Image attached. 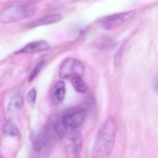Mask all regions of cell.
<instances>
[{"label":"cell","instance_id":"1","mask_svg":"<svg viewBox=\"0 0 158 158\" xmlns=\"http://www.w3.org/2000/svg\"><path fill=\"white\" fill-rule=\"evenodd\" d=\"M117 131V123L109 116L97 131L92 149V158H107L115 145Z\"/></svg>","mask_w":158,"mask_h":158},{"label":"cell","instance_id":"2","mask_svg":"<svg viewBox=\"0 0 158 158\" xmlns=\"http://www.w3.org/2000/svg\"><path fill=\"white\" fill-rule=\"evenodd\" d=\"M37 11V7L32 3L17 4L7 7L0 13V22L9 24L31 17Z\"/></svg>","mask_w":158,"mask_h":158},{"label":"cell","instance_id":"3","mask_svg":"<svg viewBox=\"0 0 158 158\" xmlns=\"http://www.w3.org/2000/svg\"><path fill=\"white\" fill-rule=\"evenodd\" d=\"M66 154L67 158H79L83 145V138L77 129H69L66 135Z\"/></svg>","mask_w":158,"mask_h":158},{"label":"cell","instance_id":"4","mask_svg":"<svg viewBox=\"0 0 158 158\" xmlns=\"http://www.w3.org/2000/svg\"><path fill=\"white\" fill-rule=\"evenodd\" d=\"M85 67L82 62L73 57H68L61 64L59 69V76L61 78L70 77H82L84 75Z\"/></svg>","mask_w":158,"mask_h":158},{"label":"cell","instance_id":"5","mask_svg":"<svg viewBox=\"0 0 158 158\" xmlns=\"http://www.w3.org/2000/svg\"><path fill=\"white\" fill-rule=\"evenodd\" d=\"M135 12L134 11L114 14L102 18L99 20L100 26L106 30H112L131 19Z\"/></svg>","mask_w":158,"mask_h":158},{"label":"cell","instance_id":"6","mask_svg":"<svg viewBox=\"0 0 158 158\" xmlns=\"http://www.w3.org/2000/svg\"><path fill=\"white\" fill-rule=\"evenodd\" d=\"M85 117L86 111L81 109L64 115L62 120L69 129H77L82 125Z\"/></svg>","mask_w":158,"mask_h":158},{"label":"cell","instance_id":"7","mask_svg":"<svg viewBox=\"0 0 158 158\" xmlns=\"http://www.w3.org/2000/svg\"><path fill=\"white\" fill-rule=\"evenodd\" d=\"M51 49L50 44L44 40H39L30 43L24 46L16 53H35Z\"/></svg>","mask_w":158,"mask_h":158},{"label":"cell","instance_id":"8","mask_svg":"<svg viewBox=\"0 0 158 158\" xmlns=\"http://www.w3.org/2000/svg\"><path fill=\"white\" fill-rule=\"evenodd\" d=\"M63 18L64 17L61 14H57L48 15L29 23L26 25V28L29 29L33 28L40 26H46L55 24L62 20Z\"/></svg>","mask_w":158,"mask_h":158},{"label":"cell","instance_id":"9","mask_svg":"<svg viewBox=\"0 0 158 158\" xmlns=\"http://www.w3.org/2000/svg\"><path fill=\"white\" fill-rule=\"evenodd\" d=\"M66 92L65 82L62 81L58 82L50 93V100L52 104L56 106L63 101L66 95Z\"/></svg>","mask_w":158,"mask_h":158},{"label":"cell","instance_id":"10","mask_svg":"<svg viewBox=\"0 0 158 158\" xmlns=\"http://www.w3.org/2000/svg\"><path fill=\"white\" fill-rule=\"evenodd\" d=\"M23 98L20 94H16L11 98L7 106V110L11 114L19 112L23 106Z\"/></svg>","mask_w":158,"mask_h":158},{"label":"cell","instance_id":"11","mask_svg":"<svg viewBox=\"0 0 158 158\" xmlns=\"http://www.w3.org/2000/svg\"><path fill=\"white\" fill-rule=\"evenodd\" d=\"M49 135L47 132L39 133L33 141V147L36 152H40L44 148L48 143Z\"/></svg>","mask_w":158,"mask_h":158},{"label":"cell","instance_id":"12","mask_svg":"<svg viewBox=\"0 0 158 158\" xmlns=\"http://www.w3.org/2000/svg\"><path fill=\"white\" fill-rule=\"evenodd\" d=\"M71 83L72 86L76 92L81 94H83L86 92V86L81 77H73L71 79Z\"/></svg>","mask_w":158,"mask_h":158},{"label":"cell","instance_id":"13","mask_svg":"<svg viewBox=\"0 0 158 158\" xmlns=\"http://www.w3.org/2000/svg\"><path fill=\"white\" fill-rule=\"evenodd\" d=\"M3 132L12 136H16L19 135V131L17 126L10 121L7 122L3 127Z\"/></svg>","mask_w":158,"mask_h":158},{"label":"cell","instance_id":"14","mask_svg":"<svg viewBox=\"0 0 158 158\" xmlns=\"http://www.w3.org/2000/svg\"><path fill=\"white\" fill-rule=\"evenodd\" d=\"M45 64V63L44 62H43V61L39 62L38 64H37V65L35 66V67L34 68L33 70H32V72L31 74L30 75L29 77V81H32L37 77V76L39 75L40 71L42 69Z\"/></svg>","mask_w":158,"mask_h":158},{"label":"cell","instance_id":"15","mask_svg":"<svg viewBox=\"0 0 158 158\" xmlns=\"http://www.w3.org/2000/svg\"><path fill=\"white\" fill-rule=\"evenodd\" d=\"M37 98V93L34 89H32L28 93L27 96V100L30 105H33L35 103Z\"/></svg>","mask_w":158,"mask_h":158},{"label":"cell","instance_id":"16","mask_svg":"<svg viewBox=\"0 0 158 158\" xmlns=\"http://www.w3.org/2000/svg\"><path fill=\"white\" fill-rule=\"evenodd\" d=\"M123 50H124V47H123V46H122L117 51V53L115 55V57H114V64L118 66L120 64Z\"/></svg>","mask_w":158,"mask_h":158},{"label":"cell","instance_id":"17","mask_svg":"<svg viewBox=\"0 0 158 158\" xmlns=\"http://www.w3.org/2000/svg\"></svg>","mask_w":158,"mask_h":158}]
</instances>
